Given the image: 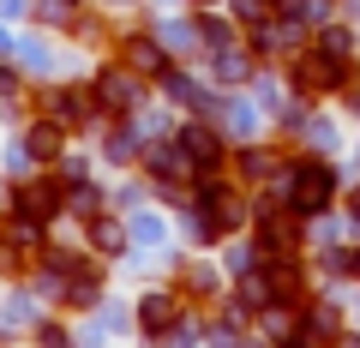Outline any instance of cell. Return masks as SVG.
Masks as SVG:
<instances>
[{"label": "cell", "mask_w": 360, "mask_h": 348, "mask_svg": "<svg viewBox=\"0 0 360 348\" xmlns=\"http://www.w3.org/2000/svg\"><path fill=\"white\" fill-rule=\"evenodd\" d=\"M330 193H336V174L324 162H300L295 174H288V210H295V217H319V210H330Z\"/></svg>", "instance_id": "obj_1"}, {"label": "cell", "mask_w": 360, "mask_h": 348, "mask_svg": "<svg viewBox=\"0 0 360 348\" xmlns=\"http://www.w3.org/2000/svg\"><path fill=\"white\" fill-rule=\"evenodd\" d=\"M342 78H348L342 54H324V49H312V54H300V60H295V84H300V91H336Z\"/></svg>", "instance_id": "obj_2"}, {"label": "cell", "mask_w": 360, "mask_h": 348, "mask_svg": "<svg viewBox=\"0 0 360 348\" xmlns=\"http://www.w3.org/2000/svg\"><path fill=\"white\" fill-rule=\"evenodd\" d=\"M96 103L115 108V115L139 108V72H132V66H108V72L96 78Z\"/></svg>", "instance_id": "obj_3"}, {"label": "cell", "mask_w": 360, "mask_h": 348, "mask_svg": "<svg viewBox=\"0 0 360 348\" xmlns=\"http://www.w3.org/2000/svg\"><path fill=\"white\" fill-rule=\"evenodd\" d=\"M180 150L193 156V168H198V174H210V168L222 162V138H217L210 127H198V120H193V127H180Z\"/></svg>", "instance_id": "obj_4"}, {"label": "cell", "mask_w": 360, "mask_h": 348, "mask_svg": "<svg viewBox=\"0 0 360 348\" xmlns=\"http://www.w3.org/2000/svg\"><path fill=\"white\" fill-rule=\"evenodd\" d=\"M18 217H30V222H54V217H60V186H49V181L18 186Z\"/></svg>", "instance_id": "obj_5"}, {"label": "cell", "mask_w": 360, "mask_h": 348, "mask_svg": "<svg viewBox=\"0 0 360 348\" xmlns=\"http://www.w3.org/2000/svg\"><path fill=\"white\" fill-rule=\"evenodd\" d=\"M90 108H96V91H84V84H72V91L54 96V120H60V127H84Z\"/></svg>", "instance_id": "obj_6"}, {"label": "cell", "mask_w": 360, "mask_h": 348, "mask_svg": "<svg viewBox=\"0 0 360 348\" xmlns=\"http://www.w3.org/2000/svg\"><path fill=\"white\" fill-rule=\"evenodd\" d=\"M174 318H180V312H174V300H168V295H144L139 300V324L150 336H168V330H174Z\"/></svg>", "instance_id": "obj_7"}, {"label": "cell", "mask_w": 360, "mask_h": 348, "mask_svg": "<svg viewBox=\"0 0 360 348\" xmlns=\"http://www.w3.org/2000/svg\"><path fill=\"white\" fill-rule=\"evenodd\" d=\"M25 156H30V162H54V156H60V120L30 127V132H25Z\"/></svg>", "instance_id": "obj_8"}, {"label": "cell", "mask_w": 360, "mask_h": 348, "mask_svg": "<svg viewBox=\"0 0 360 348\" xmlns=\"http://www.w3.org/2000/svg\"><path fill=\"white\" fill-rule=\"evenodd\" d=\"M127 66H132V72H168V54L156 49V42H139V37H132V42H127Z\"/></svg>", "instance_id": "obj_9"}, {"label": "cell", "mask_w": 360, "mask_h": 348, "mask_svg": "<svg viewBox=\"0 0 360 348\" xmlns=\"http://www.w3.org/2000/svg\"><path fill=\"white\" fill-rule=\"evenodd\" d=\"M90 246H96V252H120V246H127V228L108 222V217H90Z\"/></svg>", "instance_id": "obj_10"}, {"label": "cell", "mask_w": 360, "mask_h": 348, "mask_svg": "<svg viewBox=\"0 0 360 348\" xmlns=\"http://www.w3.org/2000/svg\"><path fill=\"white\" fill-rule=\"evenodd\" d=\"M270 300H276V288H270V276H240V307H246V312H264Z\"/></svg>", "instance_id": "obj_11"}, {"label": "cell", "mask_w": 360, "mask_h": 348, "mask_svg": "<svg viewBox=\"0 0 360 348\" xmlns=\"http://www.w3.org/2000/svg\"><path fill=\"white\" fill-rule=\"evenodd\" d=\"M66 205H72L78 217L90 222V217H96V210H103V193H96V186H72V193H66Z\"/></svg>", "instance_id": "obj_12"}, {"label": "cell", "mask_w": 360, "mask_h": 348, "mask_svg": "<svg viewBox=\"0 0 360 348\" xmlns=\"http://www.w3.org/2000/svg\"><path fill=\"white\" fill-rule=\"evenodd\" d=\"M217 72H222V78H246V54L222 42V49H217Z\"/></svg>", "instance_id": "obj_13"}, {"label": "cell", "mask_w": 360, "mask_h": 348, "mask_svg": "<svg viewBox=\"0 0 360 348\" xmlns=\"http://www.w3.org/2000/svg\"><path fill=\"white\" fill-rule=\"evenodd\" d=\"M90 300H96V276L78 271V276H72V288H66V307H90Z\"/></svg>", "instance_id": "obj_14"}, {"label": "cell", "mask_w": 360, "mask_h": 348, "mask_svg": "<svg viewBox=\"0 0 360 348\" xmlns=\"http://www.w3.org/2000/svg\"><path fill=\"white\" fill-rule=\"evenodd\" d=\"M37 18H49V25H72V0H42Z\"/></svg>", "instance_id": "obj_15"}, {"label": "cell", "mask_w": 360, "mask_h": 348, "mask_svg": "<svg viewBox=\"0 0 360 348\" xmlns=\"http://www.w3.org/2000/svg\"><path fill=\"white\" fill-rule=\"evenodd\" d=\"M186 288H193V295H217V276H210L205 264H186Z\"/></svg>", "instance_id": "obj_16"}, {"label": "cell", "mask_w": 360, "mask_h": 348, "mask_svg": "<svg viewBox=\"0 0 360 348\" xmlns=\"http://www.w3.org/2000/svg\"><path fill=\"white\" fill-rule=\"evenodd\" d=\"M240 168L252 174V181H264V174H270V150H246V156H240Z\"/></svg>", "instance_id": "obj_17"}, {"label": "cell", "mask_w": 360, "mask_h": 348, "mask_svg": "<svg viewBox=\"0 0 360 348\" xmlns=\"http://www.w3.org/2000/svg\"><path fill=\"white\" fill-rule=\"evenodd\" d=\"M198 37H205L210 49H222V42H229V25H222V18H205V25H198Z\"/></svg>", "instance_id": "obj_18"}, {"label": "cell", "mask_w": 360, "mask_h": 348, "mask_svg": "<svg viewBox=\"0 0 360 348\" xmlns=\"http://www.w3.org/2000/svg\"><path fill=\"white\" fill-rule=\"evenodd\" d=\"M319 49H324V54H348V30H324Z\"/></svg>", "instance_id": "obj_19"}, {"label": "cell", "mask_w": 360, "mask_h": 348, "mask_svg": "<svg viewBox=\"0 0 360 348\" xmlns=\"http://www.w3.org/2000/svg\"><path fill=\"white\" fill-rule=\"evenodd\" d=\"M108 156H115V162H132V132H115V144H108Z\"/></svg>", "instance_id": "obj_20"}, {"label": "cell", "mask_w": 360, "mask_h": 348, "mask_svg": "<svg viewBox=\"0 0 360 348\" xmlns=\"http://www.w3.org/2000/svg\"><path fill=\"white\" fill-rule=\"evenodd\" d=\"M264 330L283 336V330H295V324H288V312H270V307H264Z\"/></svg>", "instance_id": "obj_21"}, {"label": "cell", "mask_w": 360, "mask_h": 348, "mask_svg": "<svg viewBox=\"0 0 360 348\" xmlns=\"http://www.w3.org/2000/svg\"><path fill=\"white\" fill-rule=\"evenodd\" d=\"M18 60H25V66H42L49 54H42V42H25V49H18Z\"/></svg>", "instance_id": "obj_22"}, {"label": "cell", "mask_w": 360, "mask_h": 348, "mask_svg": "<svg viewBox=\"0 0 360 348\" xmlns=\"http://www.w3.org/2000/svg\"><path fill=\"white\" fill-rule=\"evenodd\" d=\"M348 210H354V222H360V186H354V198H348Z\"/></svg>", "instance_id": "obj_23"}, {"label": "cell", "mask_w": 360, "mask_h": 348, "mask_svg": "<svg viewBox=\"0 0 360 348\" xmlns=\"http://www.w3.org/2000/svg\"><path fill=\"white\" fill-rule=\"evenodd\" d=\"M0 54H13V37H6V30H0Z\"/></svg>", "instance_id": "obj_24"}, {"label": "cell", "mask_w": 360, "mask_h": 348, "mask_svg": "<svg viewBox=\"0 0 360 348\" xmlns=\"http://www.w3.org/2000/svg\"><path fill=\"white\" fill-rule=\"evenodd\" d=\"M348 103H354V115H360V84H354V96H348Z\"/></svg>", "instance_id": "obj_25"}]
</instances>
